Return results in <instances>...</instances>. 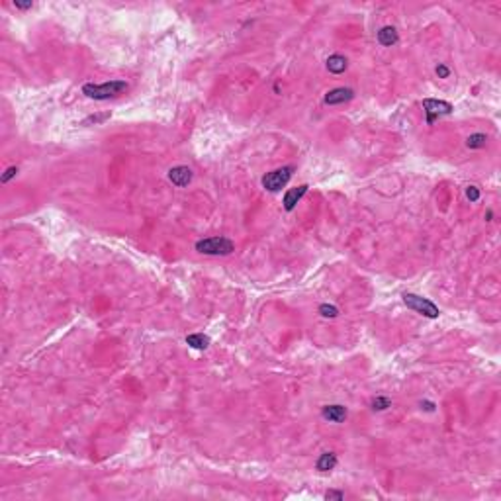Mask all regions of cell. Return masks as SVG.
I'll return each instance as SVG.
<instances>
[{
  "label": "cell",
  "instance_id": "obj_2",
  "mask_svg": "<svg viewBox=\"0 0 501 501\" xmlns=\"http://www.w3.org/2000/svg\"><path fill=\"white\" fill-rule=\"evenodd\" d=\"M196 251L202 255H212V256H225L231 255L235 251V245L231 239L227 237H208V239H200L196 243Z\"/></svg>",
  "mask_w": 501,
  "mask_h": 501
},
{
  "label": "cell",
  "instance_id": "obj_15",
  "mask_svg": "<svg viewBox=\"0 0 501 501\" xmlns=\"http://www.w3.org/2000/svg\"><path fill=\"white\" fill-rule=\"evenodd\" d=\"M370 405H372V409H374V411H384V409H388V407H390L391 401L388 400V398H384V396H378V398H374V400H372V403H370Z\"/></svg>",
  "mask_w": 501,
  "mask_h": 501
},
{
  "label": "cell",
  "instance_id": "obj_12",
  "mask_svg": "<svg viewBox=\"0 0 501 501\" xmlns=\"http://www.w3.org/2000/svg\"><path fill=\"white\" fill-rule=\"evenodd\" d=\"M317 470L319 472H331L335 466H337V454L333 452H323L321 456L317 458Z\"/></svg>",
  "mask_w": 501,
  "mask_h": 501
},
{
  "label": "cell",
  "instance_id": "obj_4",
  "mask_svg": "<svg viewBox=\"0 0 501 501\" xmlns=\"http://www.w3.org/2000/svg\"><path fill=\"white\" fill-rule=\"evenodd\" d=\"M292 172H294V168L292 167L276 168V170L268 172L267 177H263V186H265L268 192H278V190H282L290 182Z\"/></svg>",
  "mask_w": 501,
  "mask_h": 501
},
{
  "label": "cell",
  "instance_id": "obj_17",
  "mask_svg": "<svg viewBox=\"0 0 501 501\" xmlns=\"http://www.w3.org/2000/svg\"><path fill=\"white\" fill-rule=\"evenodd\" d=\"M319 313H321L323 317H331V319H333V317L339 315V310H337L335 306H329V303H321V306H319Z\"/></svg>",
  "mask_w": 501,
  "mask_h": 501
},
{
  "label": "cell",
  "instance_id": "obj_8",
  "mask_svg": "<svg viewBox=\"0 0 501 501\" xmlns=\"http://www.w3.org/2000/svg\"><path fill=\"white\" fill-rule=\"evenodd\" d=\"M308 184H301V186H298V188H290L286 194H284V200H282V204H284V210L286 212H292L296 206H298V202L306 196V192H308Z\"/></svg>",
  "mask_w": 501,
  "mask_h": 501
},
{
  "label": "cell",
  "instance_id": "obj_7",
  "mask_svg": "<svg viewBox=\"0 0 501 501\" xmlns=\"http://www.w3.org/2000/svg\"><path fill=\"white\" fill-rule=\"evenodd\" d=\"M353 98H355V90L339 86V89L329 90L325 94V104H331V106H335V104H345V102L353 100Z\"/></svg>",
  "mask_w": 501,
  "mask_h": 501
},
{
  "label": "cell",
  "instance_id": "obj_1",
  "mask_svg": "<svg viewBox=\"0 0 501 501\" xmlns=\"http://www.w3.org/2000/svg\"><path fill=\"white\" fill-rule=\"evenodd\" d=\"M125 90H127L125 80H108V82H102V84L86 82L82 86V94H86L89 98H94V100H108V98H114V96L122 94Z\"/></svg>",
  "mask_w": 501,
  "mask_h": 501
},
{
  "label": "cell",
  "instance_id": "obj_11",
  "mask_svg": "<svg viewBox=\"0 0 501 501\" xmlns=\"http://www.w3.org/2000/svg\"><path fill=\"white\" fill-rule=\"evenodd\" d=\"M346 67H348V61H346V57H343V55H331L329 59H327V71L333 73V75L345 73Z\"/></svg>",
  "mask_w": 501,
  "mask_h": 501
},
{
  "label": "cell",
  "instance_id": "obj_21",
  "mask_svg": "<svg viewBox=\"0 0 501 501\" xmlns=\"http://www.w3.org/2000/svg\"><path fill=\"white\" fill-rule=\"evenodd\" d=\"M325 499L341 501V499H345V493H343V491H327V493H325Z\"/></svg>",
  "mask_w": 501,
  "mask_h": 501
},
{
  "label": "cell",
  "instance_id": "obj_10",
  "mask_svg": "<svg viewBox=\"0 0 501 501\" xmlns=\"http://www.w3.org/2000/svg\"><path fill=\"white\" fill-rule=\"evenodd\" d=\"M398 39H400V35H398V30H396L394 26H384V28L378 32V41H380V45H384V47L396 45L398 43Z\"/></svg>",
  "mask_w": 501,
  "mask_h": 501
},
{
  "label": "cell",
  "instance_id": "obj_14",
  "mask_svg": "<svg viewBox=\"0 0 501 501\" xmlns=\"http://www.w3.org/2000/svg\"><path fill=\"white\" fill-rule=\"evenodd\" d=\"M466 145L470 149H482V147H486L488 145V135L486 134H474L470 135L466 139Z\"/></svg>",
  "mask_w": 501,
  "mask_h": 501
},
{
  "label": "cell",
  "instance_id": "obj_5",
  "mask_svg": "<svg viewBox=\"0 0 501 501\" xmlns=\"http://www.w3.org/2000/svg\"><path fill=\"white\" fill-rule=\"evenodd\" d=\"M423 110L427 114V123H433L439 116H448L452 112V104H448L445 100L427 98V100H423Z\"/></svg>",
  "mask_w": 501,
  "mask_h": 501
},
{
  "label": "cell",
  "instance_id": "obj_19",
  "mask_svg": "<svg viewBox=\"0 0 501 501\" xmlns=\"http://www.w3.org/2000/svg\"><path fill=\"white\" fill-rule=\"evenodd\" d=\"M466 196L470 202H478L480 200V188H476V186H468Z\"/></svg>",
  "mask_w": 501,
  "mask_h": 501
},
{
  "label": "cell",
  "instance_id": "obj_22",
  "mask_svg": "<svg viewBox=\"0 0 501 501\" xmlns=\"http://www.w3.org/2000/svg\"><path fill=\"white\" fill-rule=\"evenodd\" d=\"M14 6H16L18 10H30L34 4H32V2H14Z\"/></svg>",
  "mask_w": 501,
  "mask_h": 501
},
{
  "label": "cell",
  "instance_id": "obj_9",
  "mask_svg": "<svg viewBox=\"0 0 501 501\" xmlns=\"http://www.w3.org/2000/svg\"><path fill=\"white\" fill-rule=\"evenodd\" d=\"M321 415L325 421H329V423H341V421H345L348 411H346L345 405H325L321 409Z\"/></svg>",
  "mask_w": 501,
  "mask_h": 501
},
{
  "label": "cell",
  "instance_id": "obj_13",
  "mask_svg": "<svg viewBox=\"0 0 501 501\" xmlns=\"http://www.w3.org/2000/svg\"><path fill=\"white\" fill-rule=\"evenodd\" d=\"M186 345L192 346V348H198V351H204L210 345V339L204 333H192L186 337Z\"/></svg>",
  "mask_w": 501,
  "mask_h": 501
},
{
  "label": "cell",
  "instance_id": "obj_20",
  "mask_svg": "<svg viewBox=\"0 0 501 501\" xmlns=\"http://www.w3.org/2000/svg\"><path fill=\"white\" fill-rule=\"evenodd\" d=\"M434 73H437V77H439V78H448V77H450V69L446 67V65H439V67L434 69Z\"/></svg>",
  "mask_w": 501,
  "mask_h": 501
},
{
  "label": "cell",
  "instance_id": "obj_6",
  "mask_svg": "<svg viewBox=\"0 0 501 501\" xmlns=\"http://www.w3.org/2000/svg\"><path fill=\"white\" fill-rule=\"evenodd\" d=\"M192 170L188 167H184V165H180V167H175L168 170V180L175 184V186H179V188H184V186H188L190 182H192Z\"/></svg>",
  "mask_w": 501,
  "mask_h": 501
},
{
  "label": "cell",
  "instance_id": "obj_23",
  "mask_svg": "<svg viewBox=\"0 0 501 501\" xmlns=\"http://www.w3.org/2000/svg\"><path fill=\"white\" fill-rule=\"evenodd\" d=\"M421 409H425V411H434V403L433 401H421Z\"/></svg>",
  "mask_w": 501,
  "mask_h": 501
},
{
  "label": "cell",
  "instance_id": "obj_18",
  "mask_svg": "<svg viewBox=\"0 0 501 501\" xmlns=\"http://www.w3.org/2000/svg\"><path fill=\"white\" fill-rule=\"evenodd\" d=\"M16 175H18V167L6 168V172H4L2 177H0V182H2V184H6V182H10V180L16 177Z\"/></svg>",
  "mask_w": 501,
  "mask_h": 501
},
{
  "label": "cell",
  "instance_id": "obj_3",
  "mask_svg": "<svg viewBox=\"0 0 501 501\" xmlns=\"http://www.w3.org/2000/svg\"><path fill=\"white\" fill-rule=\"evenodd\" d=\"M403 301H405V306L413 310V312L421 313L425 317H429V319H434V317H439V308L434 306L431 300H427V298H421V296H415V294H403Z\"/></svg>",
  "mask_w": 501,
  "mask_h": 501
},
{
  "label": "cell",
  "instance_id": "obj_16",
  "mask_svg": "<svg viewBox=\"0 0 501 501\" xmlns=\"http://www.w3.org/2000/svg\"><path fill=\"white\" fill-rule=\"evenodd\" d=\"M110 112H104V114H96V116H89L84 122H82V125H90V123H102V122H106V120H110Z\"/></svg>",
  "mask_w": 501,
  "mask_h": 501
}]
</instances>
